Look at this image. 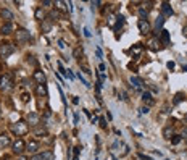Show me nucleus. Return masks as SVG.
I'll list each match as a JSON object with an SVG mask.
<instances>
[{
	"label": "nucleus",
	"mask_w": 187,
	"mask_h": 160,
	"mask_svg": "<svg viewBox=\"0 0 187 160\" xmlns=\"http://www.w3.org/2000/svg\"><path fill=\"white\" fill-rule=\"evenodd\" d=\"M184 123H185V126H187V115L184 117Z\"/></svg>",
	"instance_id": "obj_53"
},
{
	"label": "nucleus",
	"mask_w": 187,
	"mask_h": 160,
	"mask_svg": "<svg viewBox=\"0 0 187 160\" xmlns=\"http://www.w3.org/2000/svg\"><path fill=\"white\" fill-rule=\"evenodd\" d=\"M82 71L86 73V74H92V71H90V70H89L87 67H82Z\"/></svg>",
	"instance_id": "obj_43"
},
{
	"label": "nucleus",
	"mask_w": 187,
	"mask_h": 160,
	"mask_svg": "<svg viewBox=\"0 0 187 160\" xmlns=\"http://www.w3.org/2000/svg\"><path fill=\"white\" fill-rule=\"evenodd\" d=\"M163 24H165V18L160 15L156 18V21H155V37H158L160 36V32H161V28H163Z\"/></svg>",
	"instance_id": "obj_11"
},
{
	"label": "nucleus",
	"mask_w": 187,
	"mask_h": 160,
	"mask_svg": "<svg viewBox=\"0 0 187 160\" xmlns=\"http://www.w3.org/2000/svg\"><path fill=\"white\" fill-rule=\"evenodd\" d=\"M129 82H131V86H132L136 91H142L144 89V86H145V84L142 82V79H140V78H137V76H131L129 78Z\"/></svg>",
	"instance_id": "obj_8"
},
{
	"label": "nucleus",
	"mask_w": 187,
	"mask_h": 160,
	"mask_svg": "<svg viewBox=\"0 0 187 160\" xmlns=\"http://www.w3.org/2000/svg\"><path fill=\"white\" fill-rule=\"evenodd\" d=\"M27 100H31V96L29 94H23V102H27Z\"/></svg>",
	"instance_id": "obj_39"
},
{
	"label": "nucleus",
	"mask_w": 187,
	"mask_h": 160,
	"mask_svg": "<svg viewBox=\"0 0 187 160\" xmlns=\"http://www.w3.org/2000/svg\"><path fill=\"white\" fill-rule=\"evenodd\" d=\"M173 136H174V129H173L171 126L163 128V138H165V139H171Z\"/></svg>",
	"instance_id": "obj_20"
},
{
	"label": "nucleus",
	"mask_w": 187,
	"mask_h": 160,
	"mask_svg": "<svg viewBox=\"0 0 187 160\" xmlns=\"http://www.w3.org/2000/svg\"><path fill=\"white\" fill-rule=\"evenodd\" d=\"M81 146H76L73 147V160H79V154H81Z\"/></svg>",
	"instance_id": "obj_28"
},
{
	"label": "nucleus",
	"mask_w": 187,
	"mask_h": 160,
	"mask_svg": "<svg viewBox=\"0 0 187 160\" xmlns=\"http://www.w3.org/2000/svg\"><path fill=\"white\" fill-rule=\"evenodd\" d=\"M15 88V81H13V76L10 73H5L3 76H0V89L3 92H8Z\"/></svg>",
	"instance_id": "obj_2"
},
{
	"label": "nucleus",
	"mask_w": 187,
	"mask_h": 160,
	"mask_svg": "<svg viewBox=\"0 0 187 160\" xmlns=\"http://www.w3.org/2000/svg\"><path fill=\"white\" fill-rule=\"evenodd\" d=\"M13 31H15V26H13V23H3L2 24V28H0V32H2L3 36H10V34H13Z\"/></svg>",
	"instance_id": "obj_10"
},
{
	"label": "nucleus",
	"mask_w": 187,
	"mask_h": 160,
	"mask_svg": "<svg viewBox=\"0 0 187 160\" xmlns=\"http://www.w3.org/2000/svg\"><path fill=\"white\" fill-rule=\"evenodd\" d=\"M2 18L8 20V23H12V20H13V13H12L10 10H2Z\"/></svg>",
	"instance_id": "obj_27"
},
{
	"label": "nucleus",
	"mask_w": 187,
	"mask_h": 160,
	"mask_svg": "<svg viewBox=\"0 0 187 160\" xmlns=\"http://www.w3.org/2000/svg\"><path fill=\"white\" fill-rule=\"evenodd\" d=\"M18 160H26V157H20V158H18Z\"/></svg>",
	"instance_id": "obj_55"
},
{
	"label": "nucleus",
	"mask_w": 187,
	"mask_h": 160,
	"mask_svg": "<svg viewBox=\"0 0 187 160\" xmlns=\"http://www.w3.org/2000/svg\"><path fill=\"white\" fill-rule=\"evenodd\" d=\"M26 123L29 125V126H37L41 123V115L39 113H36V112H29L26 117Z\"/></svg>",
	"instance_id": "obj_6"
},
{
	"label": "nucleus",
	"mask_w": 187,
	"mask_h": 160,
	"mask_svg": "<svg viewBox=\"0 0 187 160\" xmlns=\"http://www.w3.org/2000/svg\"><path fill=\"white\" fill-rule=\"evenodd\" d=\"M182 141V138H181V134H174L173 138H171V144H174V146H177Z\"/></svg>",
	"instance_id": "obj_29"
},
{
	"label": "nucleus",
	"mask_w": 187,
	"mask_h": 160,
	"mask_svg": "<svg viewBox=\"0 0 187 160\" xmlns=\"http://www.w3.org/2000/svg\"><path fill=\"white\" fill-rule=\"evenodd\" d=\"M182 70H184V71L187 73V65H185V67H182Z\"/></svg>",
	"instance_id": "obj_54"
},
{
	"label": "nucleus",
	"mask_w": 187,
	"mask_h": 160,
	"mask_svg": "<svg viewBox=\"0 0 187 160\" xmlns=\"http://www.w3.org/2000/svg\"><path fill=\"white\" fill-rule=\"evenodd\" d=\"M58 92H60V96H61V102H63V103H66V99H65V94H63V91H61L60 86H58Z\"/></svg>",
	"instance_id": "obj_37"
},
{
	"label": "nucleus",
	"mask_w": 187,
	"mask_h": 160,
	"mask_svg": "<svg viewBox=\"0 0 187 160\" xmlns=\"http://www.w3.org/2000/svg\"><path fill=\"white\" fill-rule=\"evenodd\" d=\"M32 78L37 81V84H44V82H45V74H44V71H41V70H36Z\"/></svg>",
	"instance_id": "obj_15"
},
{
	"label": "nucleus",
	"mask_w": 187,
	"mask_h": 160,
	"mask_svg": "<svg viewBox=\"0 0 187 160\" xmlns=\"http://www.w3.org/2000/svg\"><path fill=\"white\" fill-rule=\"evenodd\" d=\"M10 129H12V133L16 134V136H24L27 131H29V125H27L26 121L20 120V121H16V123H13L10 126Z\"/></svg>",
	"instance_id": "obj_1"
},
{
	"label": "nucleus",
	"mask_w": 187,
	"mask_h": 160,
	"mask_svg": "<svg viewBox=\"0 0 187 160\" xmlns=\"http://www.w3.org/2000/svg\"><path fill=\"white\" fill-rule=\"evenodd\" d=\"M12 149H13V154H16V155H21L24 150H26V142L21 139V138H18L15 142L12 144Z\"/></svg>",
	"instance_id": "obj_3"
},
{
	"label": "nucleus",
	"mask_w": 187,
	"mask_h": 160,
	"mask_svg": "<svg viewBox=\"0 0 187 160\" xmlns=\"http://www.w3.org/2000/svg\"><path fill=\"white\" fill-rule=\"evenodd\" d=\"M142 102L145 103V107H150V105H153L155 103V100H153V97H152V94L150 92H142Z\"/></svg>",
	"instance_id": "obj_13"
},
{
	"label": "nucleus",
	"mask_w": 187,
	"mask_h": 160,
	"mask_svg": "<svg viewBox=\"0 0 187 160\" xmlns=\"http://www.w3.org/2000/svg\"><path fill=\"white\" fill-rule=\"evenodd\" d=\"M139 158H142V160H152L150 157H147V155H144V154H139Z\"/></svg>",
	"instance_id": "obj_42"
},
{
	"label": "nucleus",
	"mask_w": 187,
	"mask_h": 160,
	"mask_svg": "<svg viewBox=\"0 0 187 160\" xmlns=\"http://www.w3.org/2000/svg\"><path fill=\"white\" fill-rule=\"evenodd\" d=\"M41 28H42V32H50V29H52V21L44 20L42 24H41Z\"/></svg>",
	"instance_id": "obj_24"
},
{
	"label": "nucleus",
	"mask_w": 187,
	"mask_h": 160,
	"mask_svg": "<svg viewBox=\"0 0 187 160\" xmlns=\"http://www.w3.org/2000/svg\"><path fill=\"white\" fill-rule=\"evenodd\" d=\"M42 5H44V7H50V5H52V2H49V0H44Z\"/></svg>",
	"instance_id": "obj_45"
},
{
	"label": "nucleus",
	"mask_w": 187,
	"mask_h": 160,
	"mask_svg": "<svg viewBox=\"0 0 187 160\" xmlns=\"http://www.w3.org/2000/svg\"><path fill=\"white\" fill-rule=\"evenodd\" d=\"M123 26H124V18L121 16V15H118V16H116V23H115V26H113V29H115V31H119Z\"/></svg>",
	"instance_id": "obj_19"
},
{
	"label": "nucleus",
	"mask_w": 187,
	"mask_h": 160,
	"mask_svg": "<svg viewBox=\"0 0 187 160\" xmlns=\"http://www.w3.org/2000/svg\"><path fill=\"white\" fill-rule=\"evenodd\" d=\"M184 92H177L176 94V96H174V99H173V103H174V105H177V103H181L182 100H184Z\"/></svg>",
	"instance_id": "obj_26"
},
{
	"label": "nucleus",
	"mask_w": 187,
	"mask_h": 160,
	"mask_svg": "<svg viewBox=\"0 0 187 160\" xmlns=\"http://www.w3.org/2000/svg\"><path fill=\"white\" fill-rule=\"evenodd\" d=\"M98 123H100V128L107 129V120H105L103 117H100V118H98Z\"/></svg>",
	"instance_id": "obj_33"
},
{
	"label": "nucleus",
	"mask_w": 187,
	"mask_h": 160,
	"mask_svg": "<svg viewBox=\"0 0 187 160\" xmlns=\"http://www.w3.org/2000/svg\"><path fill=\"white\" fill-rule=\"evenodd\" d=\"M39 149H41V144H39V141H36V139H31L29 142H26V150L29 154L36 155V154H39Z\"/></svg>",
	"instance_id": "obj_5"
},
{
	"label": "nucleus",
	"mask_w": 187,
	"mask_h": 160,
	"mask_svg": "<svg viewBox=\"0 0 187 160\" xmlns=\"http://www.w3.org/2000/svg\"><path fill=\"white\" fill-rule=\"evenodd\" d=\"M15 52V45L10 44V42H3L2 47H0V53H2V58H7Z\"/></svg>",
	"instance_id": "obj_4"
},
{
	"label": "nucleus",
	"mask_w": 187,
	"mask_h": 160,
	"mask_svg": "<svg viewBox=\"0 0 187 160\" xmlns=\"http://www.w3.org/2000/svg\"><path fill=\"white\" fill-rule=\"evenodd\" d=\"M148 45H150L152 50H158L160 49V39H158V37H153V39L148 42Z\"/></svg>",
	"instance_id": "obj_23"
},
{
	"label": "nucleus",
	"mask_w": 187,
	"mask_h": 160,
	"mask_svg": "<svg viewBox=\"0 0 187 160\" xmlns=\"http://www.w3.org/2000/svg\"><path fill=\"white\" fill-rule=\"evenodd\" d=\"M139 18H140L142 21H147V18H148V12L145 10L144 7H140V8H139Z\"/></svg>",
	"instance_id": "obj_25"
},
{
	"label": "nucleus",
	"mask_w": 187,
	"mask_h": 160,
	"mask_svg": "<svg viewBox=\"0 0 187 160\" xmlns=\"http://www.w3.org/2000/svg\"><path fill=\"white\" fill-rule=\"evenodd\" d=\"M95 53H97V57H98V58H102V50H100V49H97Z\"/></svg>",
	"instance_id": "obj_50"
},
{
	"label": "nucleus",
	"mask_w": 187,
	"mask_h": 160,
	"mask_svg": "<svg viewBox=\"0 0 187 160\" xmlns=\"http://www.w3.org/2000/svg\"><path fill=\"white\" fill-rule=\"evenodd\" d=\"M166 67L170 68V70H173V68L176 67V65H174V62H168V63H166Z\"/></svg>",
	"instance_id": "obj_40"
},
{
	"label": "nucleus",
	"mask_w": 187,
	"mask_h": 160,
	"mask_svg": "<svg viewBox=\"0 0 187 160\" xmlns=\"http://www.w3.org/2000/svg\"><path fill=\"white\" fill-rule=\"evenodd\" d=\"M78 78L81 79V82H82V84H84V86H86V88H90V82H89V81H87L86 78H84V76H82L81 73H78Z\"/></svg>",
	"instance_id": "obj_31"
},
{
	"label": "nucleus",
	"mask_w": 187,
	"mask_h": 160,
	"mask_svg": "<svg viewBox=\"0 0 187 160\" xmlns=\"http://www.w3.org/2000/svg\"><path fill=\"white\" fill-rule=\"evenodd\" d=\"M41 157H42V160H55V154L52 150H44L41 154Z\"/></svg>",
	"instance_id": "obj_21"
},
{
	"label": "nucleus",
	"mask_w": 187,
	"mask_h": 160,
	"mask_svg": "<svg viewBox=\"0 0 187 160\" xmlns=\"http://www.w3.org/2000/svg\"><path fill=\"white\" fill-rule=\"evenodd\" d=\"M34 133L37 134V136H47V129H41V128H37Z\"/></svg>",
	"instance_id": "obj_32"
},
{
	"label": "nucleus",
	"mask_w": 187,
	"mask_h": 160,
	"mask_svg": "<svg viewBox=\"0 0 187 160\" xmlns=\"http://www.w3.org/2000/svg\"><path fill=\"white\" fill-rule=\"evenodd\" d=\"M115 20H116V16L108 15V24H110V26H115Z\"/></svg>",
	"instance_id": "obj_35"
},
{
	"label": "nucleus",
	"mask_w": 187,
	"mask_h": 160,
	"mask_svg": "<svg viewBox=\"0 0 187 160\" xmlns=\"http://www.w3.org/2000/svg\"><path fill=\"white\" fill-rule=\"evenodd\" d=\"M137 28H139L140 34H148V32H150V24H148V21H142V20H139Z\"/></svg>",
	"instance_id": "obj_12"
},
{
	"label": "nucleus",
	"mask_w": 187,
	"mask_h": 160,
	"mask_svg": "<svg viewBox=\"0 0 187 160\" xmlns=\"http://www.w3.org/2000/svg\"><path fill=\"white\" fill-rule=\"evenodd\" d=\"M58 45H60V49H61V50H65V47H66V45H65V41H61V39L58 41Z\"/></svg>",
	"instance_id": "obj_41"
},
{
	"label": "nucleus",
	"mask_w": 187,
	"mask_h": 160,
	"mask_svg": "<svg viewBox=\"0 0 187 160\" xmlns=\"http://www.w3.org/2000/svg\"><path fill=\"white\" fill-rule=\"evenodd\" d=\"M98 68H100V73H105V65H103V63H100Z\"/></svg>",
	"instance_id": "obj_47"
},
{
	"label": "nucleus",
	"mask_w": 187,
	"mask_h": 160,
	"mask_svg": "<svg viewBox=\"0 0 187 160\" xmlns=\"http://www.w3.org/2000/svg\"><path fill=\"white\" fill-rule=\"evenodd\" d=\"M148 112H150V107H142L140 108V115H147Z\"/></svg>",
	"instance_id": "obj_36"
},
{
	"label": "nucleus",
	"mask_w": 187,
	"mask_h": 160,
	"mask_svg": "<svg viewBox=\"0 0 187 160\" xmlns=\"http://www.w3.org/2000/svg\"><path fill=\"white\" fill-rule=\"evenodd\" d=\"M182 36H184V37H187V26H184V28H182Z\"/></svg>",
	"instance_id": "obj_49"
},
{
	"label": "nucleus",
	"mask_w": 187,
	"mask_h": 160,
	"mask_svg": "<svg viewBox=\"0 0 187 160\" xmlns=\"http://www.w3.org/2000/svg\"><path fill=\"white\" fill-rule=\"evenodd\" d=\"M118 99H119V100H127V94H126L124 91H121V92L118 94Z\"/></svg>",
	"instance_id": "obj_34"
},
{
	"label": "nucleus",
	"mask_w": 187,
	"mask_h": 160,
	"mask_svg": "<svg viewBox=\"0 0 187 160\" xmlns=\"http://www.w3.org/2000/svg\"><path fill=\"white\" fill-rule=\"evenodd\" d=\"M90 121H92V123H97V121H98V117H92Z\"/></svg>",
	"instance_id": "obj_52"
},
{
	"label": "nucleus",
	"mask_w": 187,
	"mask_h": 160,
	"mask_svg": "<svg viewBox=\"0 0 187 160\" xmlns=\"http://www.w3.org/2000/svg\"><path fill=\"white\" fill-rule=\"evenodd\" d=\"M131 53L134 55V57H139V53L142 52V44H136L134 47H131V50H129Z\"/></svg>",
	"instance_id": "obj_22"
},
{
	"label": "nucleus",
	"mask_w": 187,
	"mask_h": 160,
	"mask_svg": "<svg viewBox=\"0 0 187 160\" xmlns=\"http://www.w3.org/2000/svg\"><path fill=\"white\" fill-rule=\"evenodd\" d=\"M181 138H182V139H187V126H184L182 133H181Z\"/></svg>",
	"instance_id": "obj_38"
},
{
	"label": "nucleus",
	"mask_w": 187,
	"mask_h": 160,
	"mask_svg": "<svg viewBox=\"0 0 187 160\" xmlns=\"http://www.w3.org/2000/svg\"><path fill=\"white\" fill-rule=\"evenodd\" d=\"M73 103H74V105H78V103H79V99H78V97H73Z\"/></svg>",
	"instance_id": "obj_51"
},
{
	"label": "nucleus",
	"mask_w": 187,
	"mask_h": 160,
	"mask_svg": "<svg viewBox=\"0 0 187 160\" xmlns=\"http://www.w3.org/2000/svg\"><path fill=\"white\" fill-rule=\"evenodd\" d=\"M160 41L163 42V45H170V31L161 29V32H160Z\"/></svg>",
	"instance_id": "obj_16"
},
{
	"label": "nucleus",
	"mask_w": 187,
	"mask_h": 160,
	"mask_svg": "<svg viewBox=\"0 0 187 160\" xmlns=\"http://www.w3.org/2000/svg\"><path fill=\"white\" fill-rule=\"evenodd\" d=\"M84 36H86V37H90V32H89L87 28H84Z\"/></svg>",
	"instance_id": "obj_46"
},
{
	"label": "nucleus",
	"mask_w": 187,
	"mask_h": 160,
	"mask_svg": "<svg viewBox=\"0 0 187 160\" xmlns=\"http://www.w3.org/2000/svg\"><path fill=\"white\" fill-rule=\"evenodd\" d=\"M36 92H37V96L39 97H45L47 96V86H45V82L44 84H37V88H36Z\"/></svg>",
	"instance_id": "obj_17"
},
{
	"label": "nucleus",
	"mask_w": 187,
	"mask_h": 160,
	"mask_svg": "<svg viewBox=\"0 0 187 160\" xmlns=\"http://www.w3.org/2000/svg\"><path fill=\"white\" fill-rule=\"evenodd\" d=\"M57 5H58V8H60V10H65V7H63L65 3H63V2H57Z\"/></svg>",
	"instance_id": "obj_48"
},
{
	"label": "nucleus",
	"mask_w": 187,
	"mask_h": 160,
	"mask_svg": "<svg viewBox=\"0 0 187 160\" xmlns=\"http://www.w3.org/2000/svg\"><path fill=\"white\" fill-rule=\"evenodd\" d=\"M8 146H12V141H10V136L8 134H0V147L5 149Z\"/></svg>",
	"instance_id": "obj_14"
},
{
	"label": "nucleus",
	"mask_w": 187,
	"mask_h": 160,
	"mask_svg": "<svg viewBox=\"0 0 187 160\" xmlns=\"http://www.w3.org/2000/svg\"><path fill=\"white\" fill-rule=\"evenodd\" d=\"M34 16H36V20H39V21H44V20H45V13H44V10H42V7H37V8H36Z\"/></svg>",
	"instance_id": "obj_18"
},
{
	"label": "nucleus",
	"mask_w": 187,
	"mask_h": 160,
	"mask_svg": "<svg viewBox=\"0 0 187 160\" xmlns=\"http://www.w3.org/2000/svg\"><path fill=\"white\" fill-rule=\"evenodd\" d=\"M16 41L21 42V44L31 41V32L27 31V29H18V31H16Z\"/></svg>",
	"instance_id": "obj_7"
},
{
	"label": "nucleus",
	"mask_w": 187,
	"mask_h": 160,
	"mask_svg": "<svg viewBox=\"0 0 187 160\" xmlns=\"http://www.w3.org/2000/svg\"><path fill=\"white\" fill-rule=\"evenodd\" d=\"M174 15V10L171 8V5L168 3V2H163L161 3V16L163 18H170V16H173Z\"/></svg>",
	"instance_id": "obj_9"
},
{
	"label": "nucleus",
	"mask_w": 187,
	"mask_h": 160,
	"mask_svg": "<svg viewBox=\"0 0 187 160\" xmlns=\"http://www.w3.org/2000/svg\"><path fill=\"white\" fill-rule=\"evenodd\" d=\"M31 160H42V157H41V154H36V155H32Z\"/></svg>",
	"instance_id": "obj_44"
},
{
	"label": "nucleus",
	"mask_w": 187,
	"mask_h": 160,
	"mask_svg": "<svg viewBox=\"0 0 187 160\" xmlns=\"http://www.w3.org/2000/svg\"><path fill=\"white\" fill-rule=\"evenodd\" d=\"M49 16H50V21H57L58 18H60V16H58V12H57V10H52Z\"/></svg>",
	"instance_id": "obj_30"
}]
</instances>
